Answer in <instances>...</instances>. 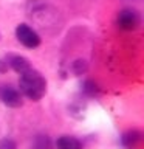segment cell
I'll return each instance as SVG.
<instances>
[{
    "mask_svg": "<svg viewBox=\"0 0 144 149\" xmlns=\"http://www.w3.org/2000/svg\"><path fill=\"white\" fill-rule=\"evenodd\" d=\"M141 140V134L138 130H130V132L123 135V144L129 149H133Z\"/></svg>",
    "mask_w": 144,
    "mask_h": 149,
    "instance_id": "52a82bcc",
    "label": "cell"
},
{
    "mask_svg": "<svg viewBox=\"0 0 144 149\" xmlns=\"http://www.w3.org/2000/svg\"><path fill=\"white\" fill-rule=\"evenodd\" d=\"M57 149H82V143L76 137L62 135L57 140Z\"/></svg>",
    "mask_w": 144,
    "mask_h": 149,
    "instance_id": "8992f818",
    "label": "cell"
},
{
    "mask_svg": "<svg viewBox=\"0 0 144 149\" xmlns=\"http://www.w3.org/2000/svg\"><path fill=\"white\" fill-rule=\"evenodd\" d=\"M116 23H118L119 28H123V30H135L138 25H139V16L136 11H133V9H123V11H119L118 14V19H116Z\"/></svg>",
    "mask_w": 144,
    "mask_h": 149,
    "instance_id": "277c9868",
    "label": "cell"
},
{
    "mask_svg": "<svg viewBox=\"0 0 144 149\" xmlns=\"http://www.w3.org/2000/svg\"><path fill=\"white\" fill-rule=\"evenodd\" d=\"M16 37L23 47H26V48H36V47L40 45L39 34H37L30 25H26V23H20V25L16 28Z\"/></svg>",
    "mask_w": 144,
    "mask_h": 149,
    "instance_id": "7a4b0ae2",
    "label": "cell"
},
{
    "mask_svg": "<svg viewBox=\"0 0 144 149\" xmlns=\"http://www.w3.org/2000/svg\"><path fill=\"white\" fill-rule=\"evenodd\" d=\"M0 149H16V143L12 140H3L0 143Z\"/></svg>",
    "mask_w": 144,
    "mask_h": 149,
    "instance_id": "ba28073f",
    "label": "cell"
},
{
    "mask_svg": "<svg viewBox=\"0 0 144 149\" xmlns=\"http://www.w3.org/2000/svg\"><path fill=\"white\" fill-rule=\"evenodd\" d=\"M19 90L23 96L28 100L39 101L46 92V81L42 74L34 68H30L26 72L20 73V79H19Z\"/></svg>",
    "mask_w": 144,
    "mask_h": 149,
    "instance_id": "6da1fadb",
    "label": "cell"
},
{
    "mask_svg": "<svg viewBox=\"0 0 144 149\" xmlns=\"http://www.w3.org/2000/svg\"><path fill=\"white\" fill-rule=\"evenodd\" d=\"M0 100L8 107H20L23 104L20 90L16 87H11V86H3L0 88Z\"/></svg>",
    "mask_w": 144,
    "mask_h": 149,
    "instance_id": "3957f363",
    "label": "cell"
},
{
    "mask_svg": "<svg viewBox=\"0 0 144 149\" xmlns=\"http://www.w3.org/2000/svg\"><path fill=\"white\" fill-rule=\"evenodd\" d=\"M8 64H9V67H11L14 72H17L19 74L31 68V64L28 62V59L23 58V56H11V58L8 59Z\"/></svg>",
    "mask_w": 144,
    "mask_h": 149,
    "instance_id": "5b68a950",
    "label": "cell"
}]
</instances>
